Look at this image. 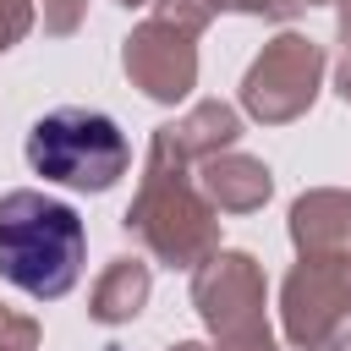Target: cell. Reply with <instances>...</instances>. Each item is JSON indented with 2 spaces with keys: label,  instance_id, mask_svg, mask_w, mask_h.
I'll use <instances>...</instances> for the list:
<instances>
[{
  "label": "cell",
  "instance_id": "1",
  "mask_svg": "<svg viewBox=\"0 0 351 351\" xmlns=\"http://www.w3.org/2000/svg\"><path fill=\"white\" fill-rule=\"evenodd\" d=\"M186 165H192V154L176 143L170 126H159L154 143H148L143 186L126 208V230L170 269H197L203 258L219 252L214 203H208V192H197L186 181Z\"/></svg>",
  "mask_w": 351,
  "mask_h": 351
},
{
  "label": "cell",
  "instance_id": "2",
  "mask_svg": "<svg viewBox=\"0 0 351 351\" xmlns=\"http://www.w3.org/2000/svg\"><path fill=\"white\" fill-rule=\"evenodd\" d=\"M82 274V219L44 192L0 197V280L55 302Z\"/></svg>",
  "mask_w": 351,
  "mask_h": 351
},
{
  "label": "cell",
  "instance_id": "3",
  "mask_svg": "<svg viewBox=\"0 0 351 351\" xmlns=\"http://www.w3.org/2000/svg\"><path fill=\"white\" fill-rule=\"evenodd\" d=\"M27 165L44 181H60L77 192H104V186H115V176H126L132 148L110 115L66 104V110H49L44 121H33Z\"/></svg>",
  "mask_w": 351,
  "mask_h": 351
},
{
  "label": "cell",
  "instance_id": "4",
  "mask_svg": "<svg viewBox=\"0 0 351 351\" xmlns=\"http://www.w3.org/2000/svg\"><path fill=\"white\" fill-rule=\"evenodd\" d=\"M192 302L219 351H274V335L263 324V274L247 252L203 258L192 274Z\"/></svg>",
  "mask_w": 351,
  "mask_h": 351
},
{
  "label": "cell",
  "instance_id": "5",
  "mask_svg": "<svg viewBox=\"0 0 351 351\" xmlns=\"http://www.w3.org/2000/svg\"><path fill=\"white\" fill-rule=\"evenodd\" d=\"M285 335L302 351L351 346V258H302L280 291Z\"/></svg>",
  "mask_w": 351,
  "mask_h": 351
},
{
  "label": "cell",
  "instance_id": "6",
  "mask_svg": "<svg viewBox=\"0 0 351 351\" xmlns=\"http://www.w3.org/2000/svg\"><path fill=\"white\" fill-rule=\"evenodd\" d=\"M318 77H324V49H318L313 38H302V33H280V38L252 60V71H247V82H241V104H247L258 121H269V126L296 121V115L313 104Z\"/></svg>",
  "mask_w": 351,
  "mask_h": 351
},
{
  "label": "cell",
  "instance_id": "7",
  "mask_svg": "<svg viewBox=\"0 0 351 351\" xmlns=\"http://www.w3.org/2000/svg\"><path fill=\"white\" fill-rule=\"evenodd\" d=\"M126 77L148 93V99H159V104H176V99H186L192 93V82H197V49H192V33H181V27H170V22H159V16H148L132 38H126Z\"/></svg>",
  "mask_w": 351,
  "mask_h": 351
},
{
  "label": "cell",
  "instance_id": "8",
  "mask_svg": "<svg viewBox=\"0 0 351 351\" xmlns=\"http://www.w3.org/2000/svg\"><path fill=\"white\" fill-rule=\"evenodd\" d=\"M291 241L302 258H351V197L307 192L291 208Z\"/></svg>",
  "mask_w": 351,
  "mask_h": 351
},
{
  "label": "cell",
  "instance_id": "9",
  "mask_svg": "<svg viewBox=\"0 0 351 351\" xmlns=\"http://www.w3.org/2000/svg\"><path fill=\"white\" fill-rule=\"evenodd\" d=\"M203 192H208V203L225 208V214H252V208H263V197H269V170H263L258 159H247V154L219 148V154L203 159Z\"/></svg>",
  "mask_w": 351,
  "mask_h": 351
},
{
  "label": "cell",
  "instance_id": "10",
  "mask_svg": "<svg viewBox=\"0 0 351 351\" xmlns=\"http://www.w3.org/2000/svg\"><path fill=\"white\" fill-rule=\"evenodd\" d=\"M143 302H148V263H137V258H115L104 274H99V285H93V318L99 324H126V318H137L143 313Z\"/></svg>",
  "mask_w": 351,
  "mask_h": 351
},
{
  "label": "cell",
  "instance_id": "11",
  "mask_svg": "<svg viewBox=\"0 0 351 351\" xmlns=\"http://www.w3.org/2000/svg\"><path fill=\"white\" fill-rule=\"evenodd\" d=\"M170 132H176V143H181L192 159H208V154L230 148L241 126H236V110H230V104H219V99H203V104H192L181 121H170Z\"/></svg>",
  "mask_w": 351,
  "mask_h": 351
},
{
  "label": "cell",
  "instance_id": "12",
  "mask_svg": "<svg viewBox=\"0 0 351 351\" xmlns=\"http://www.w3.org/2000/svg\"><path fill=\"white\" fill-rule=\"evenodd\" d=\"M230 0H159V22H170V27H181V33H203L219 11H225Z\"/></svg>",
  "mask_w": 351,
  "mask_h": 351
},
{
  "label": "cell",
  "instance_id": "13",
  "mask_svg": "<svg viewBox=\"0 0 351 351\" xmlns=\"http://www.w3.org/2000/svg\"><path fill=\"white\" fill-rule=\"evenodd\" d=\"M27 27H33V0H0V55L22 44Z\"/></svg>",
  "mask_w": 351,
  "mask_h": 351
},
{
  "label": "cell",
  "instance_id": "14",
  "mask_svg": "<svg viewBox=\"0 0 351 351\" xmlns=\"http://www.w3.org/2000/svg\"><path fill=\"white\" fill-rule=\"evenodd\" d=\"M33 346H38V324L0 307V351H33Z\"/></svg>",
  "mask_w": 351,
  "mask_h": 351
},
{
  "label": "cell",
  "instance_id": "15",
  "mask_svg": "<svg viewBox=\"0 0 351 351\" xmlns=\"http://www.w3.org/2000/svg\"><path fill=\"white\" fill-rule=\"evenodd\" d=\"M82 5L88 0H44V27L49 33H71L82 22Z\"/></svg>",
  "mask_w": 351,
  "mask_h": 351
},
{
  "label": "cell",
  "instance_id": "16",
  "mask_svg": "<svg viewBox=\"0 0 351 351\" xmlns=\"http://www.w3.org/2000/svg\"><path fill=\"white\" fill-rule=\"evenodd\" d=\"M236 11H247V16H291L302 0H230Z\"/></svg>",
  "mask_w": 351,
  "mask_h": 351
},
{
  "label": "cell",
  "instance_id": "17",
  "mask_svg": "<svg viewBox=\"0 0 351 351\" xmlns=\"http://www.w3.org/2000/svg\"><path fill=\"white\" fill-rule=\"evenodd\" d=\"M340 99L351 104V49H346V60H340Z\"/></svg>",
  "mask_w": 351,
  "mask_h": 351
},
{
  "label": "cell",
  "instance_id": "18",
  "mask_svg": "<svg viewBox=\"0 0 351 351\" xmlns=\"http://www.w3.org/2000/svg\"><path fill=\"white\" fill-rule=\"evenodd\" d=\"M340 38H346V49H351V0L340 5Z\"/></svg>",
  "mask_w": 351,
  "mask_h": 351
},
{
  "label": "cell",
  "instance_id": "19",
  "mask_svg": "<svg viewBox=\"0 0 351 351\" xmlns=\"http://www.w3.org/2000/svg\"><path fill=\"white\" fill-rule=\"evenodd\" d=\"M176 351H203V346H176Z\"/></svg>",
  "mask_w": 351,
  "mask_h": 351
},
{
  "label": "cell",
  "instance_id": "20",
  "mask_svg": "<svg viewBox=\"0 0 351 351\" xmlns=\"http://www.w3.org/2000/svg\"><path fill=\"white\" fill-rule=\"evenodd\" d=\"M121 5H143V0H121Z\"/></svg>",
  "mask_w": 351,
  "mask_h": 351
},
{
  "label": "cell",
  "instance_id": "21",
  "mask_svg": "<svg viewBox=\"0 0 351 351\" xmlns=\"http://www.w3.org/2000/svg\"><path fill=\"white\" fill-rule=\"evenodd\" d=\"M307 5H318V0H307Z\"/></svg>",
  "mask_w": 351,
  "mask_h": 351
}]
</instances>
